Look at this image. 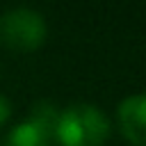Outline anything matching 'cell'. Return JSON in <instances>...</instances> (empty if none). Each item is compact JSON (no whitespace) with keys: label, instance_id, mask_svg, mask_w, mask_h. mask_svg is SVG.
<instances>
[{"label":"cell","instance_id":"obj_2","mask_svg":"<svg viewBox=\"0 0 146 146\" xmlns=\"http://www.w3.org/2000/svg\"><path fill=\"white\" fill-rule=\"evenodd\" d=\"M48 36L46 18L30 7H14L0 14V46L16 52H32Z\"/></svg>","mask_w":146,"mask_h":146},{"label":"cell","instance_id":"obj_3","mask_svg":"<svg viewBox=\"0 0 146 146\" xmlns=\"http://www.w3.org/2000/svg\"><path fill=\"white\" fill-rule=\"evenodd\" d=\"M121 135L132 146H146V94H132L116 107Z\"/></svg>","mask_w":146,"mask_h":146},{"label":"cell","instance_id":"obj_4","mask_svg":"<svg viewBox=\"0 0 146 146\" xmlns=\"http://www.w3.org/2000/svg\"><path fill=\"white\" fill-rule=\"evenodd\" d=\"M2 146H50V137L25 119L7 132Z\"/></svg>","mask_w":146,"mask_h":146},{"label":"cell","instance_id":"obj_5","mask_svg":"<svg viewBox=\"0 0 146 146\" xmlns=\"http://www.w3.org/2000/svg\"><path fill=\"white\" fill-rule=\"evenodd\" d=\"M57 119H59V110H57V105L50 103V100H39V103H34L32 110H30V116H27V121L34 123L41 132H46V135L50 137V141L55 139Z\"/></svg>","mask_w":146,"mask_h":146},{"label":"cell","instance_id":"obj_1","mask_svg":"<svg viewBox=\"0 0 146 146\" xmlns=\"http://www.w3.org/2000/svg\"><path fill=\"white\" fill-rule=\"evenodd\" d=\"M110 137L105 112L89 103H75L59 110L55 141L59 146H103Z\"/></svg>","mask_w":146,"mask_h":146},{"label":"cell","instance_id":"obj_6","mask_svg":"<svg viewBox=\"0 0 146 146\" xmlns=\"http://www.w3.org/2000/svg\"><path fill=\"white\" fill-rule=\"evenodd\" d=\"M9 116H11V103H9L7 96L0 94V128L9 121Z\"/></svg>","mask_w":146,"mask_h":146}]
</instances>
